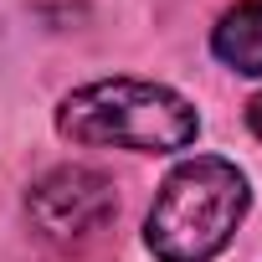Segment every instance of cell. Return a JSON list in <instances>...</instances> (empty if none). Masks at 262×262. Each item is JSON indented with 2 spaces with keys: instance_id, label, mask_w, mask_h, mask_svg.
Masks as SVG:
<instances>
[{
  "instance_id": "cell-1",
  "label": "cell",
  "mask_w": 262,
  "mask_h": 262,
  "mask_svg": "<svg viewBox=\"0 0 262 262\" xmlns=\"http://www.w3.org/2000/svg\"><path fill=\"white\" fill-rule=\"evenodd\" d=\"M57 134L88 149H134V155H175L201 134V113L165 82L144 77H98L72 88L57 103Z\"/></svg>"
},
{
  "instance_id": "cell-2",
  "label": "cell",
  "mask_w": 262,
  "mask_h": 262,
  "mask_svg": "<svg viewBox=\"0 0 262 262\" xmlns=\"http://www.w3.org/2000/svg\"><path fill=\"white\" fill-rule=\"evenodd\" d=\"M247 206H252V190L231 160H216V155L180 160L144 216V247L160 262H211L242 231Z\"/></svg>"
},
{
  "instance_id": "cell-3",
  "label": "cell",
  "mask_w": 262,
  "mask_h": 262,
  "mask_svg": "<svg viewBox=\"0 0 262 262\" xmlns=\"http://www.w3.org/2000/svg\"><path fill=\"white\" fill-rule=\"evenodd\" d=\"M26 216L52 247H88L118 216V195L103 170L57 165L26 190Z\"/></svg>"
},
{
  "instance_id": "cell-4",
  "label": "cell",
  "mask_w": 262,
  "mask_h": 262,
  "mask_svg": "<svg viewBox=\"0 0 262 262\" xmlns=\"http://www.w3.org/2000/svg\"><path fill=\"white\" fill-rule=\"evenodd\" d=\"M211 52L242 77H262V0H236L211 26Z\"/></svg>"
},
{
  "instance_id": "cell-5",
  "label": "cell",
  "mask_w": 262,
  "mask_h": 262,
  "mask_svg": "<svg viewBox=\"0 0 262 262\" xmlns=\"http://www.w3.org/2000/svg\"><path fill=\"white\" fill-rule=\"evenodd\" d=\"M247 128H252V134L262 139V93H257V98L247 103Z\"/></svg>"
}]
</instances>
